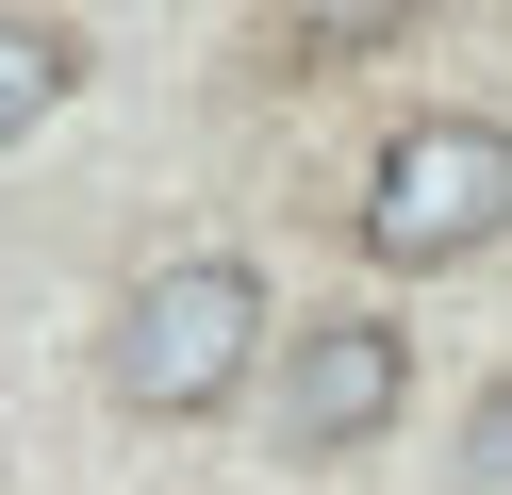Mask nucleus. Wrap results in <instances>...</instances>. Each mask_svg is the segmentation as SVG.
<instances>
[{
    "instance_id": "nucleus-2",
    "label": "nucleus",
    "mask_w": 512,
    "mask_h": 495,
    "mask_svg": "<svg viewBox=\"0 0 512 495\" xmlns=\"http://www.w3.org/2000/svg\"><path fill=\"white\" fill-rule=\"evenodd\" d=\"M496 231H512V132L496 116H413L397 149L364 165V248L397 264V281L413 264H479Z\"/></svg>"
},
{
    "instance_id": "nucleus-4",
    "label": "nucleus",
    "mask_w": 512,
    "mask_h": 495,
    "mask_svg": "<svg viewBox=\"0 0 512 495\" xmlns=\"http://www.w3.org/2000/svg\"><path fill=\"white\" fill-rule=\"evenodd\" d=\"M67 99V33H34V17H0V149Z\"/></svg>"
},
{
    "instance_id": "nucleus-1",
    "label": "nucleus",
    "mask_w": 512,
    "mask_h": 495,
    "mask_svg": "<svg viewBox=\"0 0 512 495\" xmlns=\"http://www.w3.org/2000/svg\"><path fill=\"white\" fill-rule=\"evenodd\" d=\"M248 347H265V281L248 264H215V248H182V264H149L133 297H116V396L133 413H215V396L248 380Z\"/></svg>"
},
{
    "instance_id": "nucleus-3",
    "label": "nucleus",
    "mask_w": 512,
    "mask_h": 495,
    "mask_svg": "<svg viewBox=\"0 0 512 495\" xmlns=\"http://www.w3.org/2000/svg\"><path fill=\"white\" fill-rule=\"evenodd\" d=\"M397 396H413V330H380V314H314V330H281V446H298V462L397 429Z\"/></svg>"
},
{
    "instance_id": "nucleus-5",
    "label": "nucleus",
    "mask_w": 512,
    "mask_h": 495,
    "mask_svg": "<svg viewBox=\"0 0 512 495\" xmlns=\"http://www.w3.org/2000/svg\"><path fill=\"white\" fill-rule=\"evenodd\" d=\"M463 495H512V380H479L463 413Z\"/></svg>"
}]
</instances>
